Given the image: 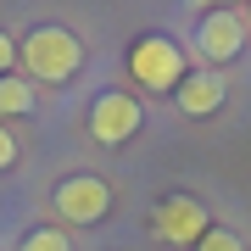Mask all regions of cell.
<instances>
[{"mask_svg":"<svg viewBox=\"0 0 251 251\" xmlns=\"http://www.w3.org/2000/svg\"><path fill=\"white\" fill-rule=\"evenodd\" d=\"M23 251H67V240H62V229H34L23 240Z\"/></svg>","mask_w":251,"mask_h":251,"instance_id":"30bf717a","label":"cell"},{"mask_svg":"<svg viewBox=\"0 0 251 251\" xmlns=\"http://www.w3.org/2000/svg\"><path fill=\"white\" fill-rule=\"evenodd\" d=\"M17 50H23V67L34 73L39 84H62V78H73V73L84 67V45L67 28H34Z\"/></svg>","mask_w":251,"mask_h":251,"instance_id":"7a4b0ae2","label":"cell"},{"mask_svg":"<svg viewBox=\"0 0 251 251\" xmlns=\"http://www.w3.org/2000/svg\"><path fill=\"white\" fill-rule=\"evenodd\" d=\"M212 229V218H206V206L196 196H168L151 212V234L168 246H201V234Z\"/></svg>","mask_w":251,"mask_h":251,"instance_id":"277c9868","label":"cell"},{"mask_svg":"<svg viewBox=\"0 0 251 251\" xmlns=\"http://www.w3.org/2000/svg\"><path fill=\"white\" fill-rule=\"evenodd\" d=\"M11 67H17V39H11V34H0V78H6Z\"/></svg>","mask_w":251,"mask_h":251,"instance_id":"8fae6325","label":"cell"},{"mask_svg":"<svg viewBox=\"0 0 251 251\" xmlns=\"http://www.w3.org/2000/svg\"><path fill=\"white\" fill-rule=\"evenodd\" d=\"M11 162H17V140H11V134H6V128H0V173H6V168H11Z\"/></svg>","mask_w":251,"mask_h":251,"instance_id":"7c38bea8","label":"cell"},{"mask_svg":"<svg viewBox=\"0 0 251 251\" xmlns=\"http://www.w3.org/2000/svg\"><path fill=\"white\" fill-rule=\"evenodd\" d=\"M34 84H28V78H11V73H6V78H0V112H6V117H23V112H34Z\"/></svg>","mask_w":251,"mask_h":251,"instance_id":"ba28073f","label":"cell"},{"mask_svg":"<svg viewBox=\"0 0 251 251\" xmlns=\"http://www.w3.org/2000/svg\"><path fill=\"white\" fill-rule=\"evenodd\" d=\"M184 50L173 45V39H162V34H145L134 39V50H128V78L140 84V90H151V95H173L184 84Z\"/></svg>","mask_w":251,"mask_h":251,"instance_id":"6da1fadb","label":"cell"},{"mask_svg":"<svg viewBox=\"0 0 251 251\" xmlns=\"http://www.w3.org/2000/svg\"><path fill=\"white\" fill-rule=\"evenodd\" d=\"M90 134L100 145H123V140H134L140 134V100L128 95V90H106L90 106Z\"/></svg>","mask_w":251,"mask_h":251,"instance_id":"5b68a950","label":"cell"},{"mask_svg":"<svg viewBox=\"0 0 251 251\" xmlns=\"http://www.w3.org/2000/svg\"><path fill=\"white\" fill-rule=\"evenodd\" d=\"M224 95H229V84H224V73H212V67H201V73H184V84L173 90L179 112H190V117H206V112H218V106H224Z\"/></svg>","mask_w":251,"mask_h":251,"instance_id":"52a82bcc","label":"cell"},{"mask_svg":"<svg viewBox=\"0 0 251 251\" xmlns=\"http://www.w3.org/2000/svg\"><path fill=\"white\" fill-rule=\"evenodd\" d=\"M196 45L206 62H234L246 50V17L240 11H206L201 28H196Z\"/></svg>","mask_w":251,"mask_h":251,"instance_id":"8992f818","label":"cell"},{"mask_svg":"<svg viewBox=\"0 0 251 251\" xmlns=\"http://www.w3.org/2000/svg\"><path fill=\"white\" fill-rule=\"evenodd\" d=\"M196 251H246V240H240L234 229H206Z\"/></svg>","mask_w":251,"mask_h":251,"instance_id":"9c48e42d","label":"cell"},{"mask_svg":"<svg viewBox=\"0 0 251 251\" xmlns=\"http://www.w3.org/2000/svg\"><path fill=\"white\" fill-rule=\"evenodd\" d=\"M56 212H62V224H100L112 212V184L95 173H73L56 184Z\"/></svg>","mask_w":251,"mask_h":251,"instance_id":"3957f363","label":"cell"}]
</instances>
